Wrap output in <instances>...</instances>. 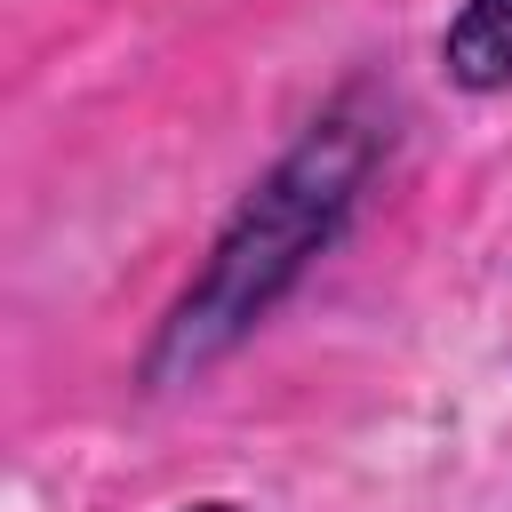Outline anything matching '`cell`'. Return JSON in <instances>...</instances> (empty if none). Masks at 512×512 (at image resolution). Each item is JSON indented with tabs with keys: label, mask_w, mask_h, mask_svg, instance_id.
<instances>
[{
	"label": "cell",
	"mask_w": 512,
	"mask_h": 512,
	"mask_svg": "<svg viewBox=\"0 0 512 512\" xmlns=\"http://www.w3.org/2000/svg\"><path fill=\"white\" fill-rule=\"evenodd\" d=\"M368 160H376V120H360L352 104H336L328 120H312L264 168V184L232 208V224L216 232L208 264L192 272V288L160 320V336L144 352V376L152 384H184V376L216 368L296 288V272L336 240V224L352 216V200L368 184Z\"/></svg>",
	"instance_id": "1"
},
{
	"label": "cell",
	"mask_w": 512,
	"mask_h": 512,
	"mask_svg": "<svg viewBox=\"0 0 512 512\" xmlns=\"http://www.w3.org/2000/svg\"><path fill=\"white\" fill-rule=\"evenodd\" d=\"M440 72L472 96L512 88V0H464L440 32Z\"/></svg>",
	"instance_id": "2"
},
{
	"label": "cell",
	"mask_w": 512,
	"mask_h": 512,
	"mask_svg": "<svg viewBox=\"0 0 512 512\" xmlns=\"http://www.w3.org/2000/svg\"><path fill=\"white\" fill-rule=\"evenodd\" d=\"M184 512H240V504H224V496H208V504H184Z\"/></svg>",
	"instance_id": "3"
}]
</instances>
